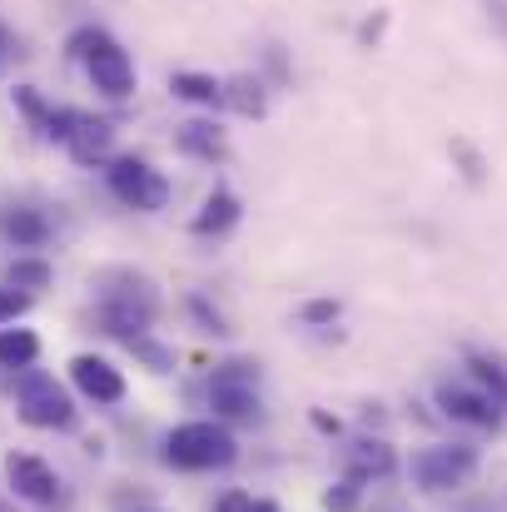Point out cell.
Wrapping results in <instances>:
<instances>
[{"instance_id": "6da1fadb", "label": "cell", "mask_w": 507, "mask_h": 512, "mask_svg": "<svg viewBox=\"0 0 507 512\" xmlns=\"http://www.w3.org/2000/svg\"><path fill=\"white\" fill-rule=\"evenodd\" d=\"M239 458V443L224 423L214 418H194L165 433V463L184 473H209V468H229Z\"/></svg>"}, {"instance_id": "7a4b0ae2", "label": "cell", "mask_w": 507, "mask_h": 512, "mask_svg": "<svg viewBox=\"0 0 507 512\" xmlns=\"http://www.w3.org/2000/svg\"><path fill=\"white\" fill-rule=\"evenodd\" d=\"M65 50H70L75 60L90 65V80H95L100 95H110V100L135 95V65H130V55H125L105 30H75Z\"/></svg>"}, {"instance_id": "3957f363", "label": "cell", "mask_w": 507, "mask_h": 512, "mask_svg": "<svg viewBox=\"0 0 507 512\" xmlns=\"http://www.w3.org/2000/svg\"><path fill=\"white\" fill-rule=\"evenodd\" d=\"M15 408H20V423H30V428H55V433H65V428H75V398L50 378V373H40V368H20V378H15Z\"/></svg>"}, {"instance_id": "277c9868", "label": "cell", "mask_w": 507, "mask_h": 512, "mask_svg": "<svg viewBox=\"0 0 507 512\" xmlns=\"http://www.w3.org/2000/svg\"><path fill=\"white\" fill-rule=\"evenodd\" d=\"M473 473H478V448H468V443H433V448H418L413 463H408V478L423 493L468 488Z\"/></svg>"}, {"instance_id": "5b68a950", "label": "cell", "mask_w": 507, "mask_h": 512, "mask_svg": "<svg viewBox=\"0 0 507 512\" xmlns=\"http://www.w3.org/2000/svg\"><path fill=\"white\" fill-rule=\"evenodd\" d=\"M209 408L229 423H259L264 403H259V368L254 363H219L209 378Z\"/></svg>"}, {"instance_id": "8992f818", "label": "cell", "mask_w": 507, "mask_h": 512, "mask_svg": "<svg viewBox=\"0 0 507 512\" xmlns=\"http://www.w3.org/2000/svg\"><path fill=\"white\" fill-rule=\"evenodd\" d=\"M110 189H115V199L125 204V209H140V214H155V209H165L169 204V179L150 160H135V155H120V160H110Z\"/></svg>"}, {"instance_id": "52a82bcc", "label": "cell", "mask_w": 507, "mask_h": 512, "mask_svg": "<svg viewBox=\"0 0 507 512\" xmlns=\"http://www.w3.org/2000/svg\"><path fill=\"white\" fill-rule=\"evenodd\" d=\"M5 483H10V493H15L20 503H30V508H55V503L65 498L55 468H50L45 458H35V453H5Z\"/></svg>"}, {"instance_id": "ba28073f", "label": "cell", "mask_w": 507, "mask_h": 512, "mask_svg": "<svg viewBox=\"0 0 507 512\" xmlns=\"http://www.w3.org/2000/svg\"><path fill=\"white\" fill-rule=\"evenodd\" d=\"M438 408H443V418H453V423H463V428H483V433L503 423V408H498L478 383H458V378L438 383Z\"/></svg>"}, {"instance_id": "9c48e42d", "label": "cell", "mask_w": 507, "mask_h": 512, "mask_svg": "<svg viewBox=\"0 0 507 512\" xmlns=\"http://www.w3.org/2000/svg\"><path fill=\"white\" fill-rule=\"evenodd\" d=\"M70 383L90 398V403H120L125 398V378L110 358H95V353H75L70 358Z\"/></svg>"}, {"instance_id": "30bf717a", "label": "cell", "mask_w": 507, "mask_h": 512, "mask_svg": "<svg viewBox=\"0 0 507 512\" xmlns=\"http://www.w3.org/2000/svg\"><path fill=\"white\" fill-rule=\"evenodd\" d=\"M398 473V453L383 443V438H353L343 448V478L348 483H373V478H393Z\"/></svg>"}, {"instance_id": "8fae6325", "label": "cell", "mask_w": 507, "mask_h": 512, "mask_svg": "<svg viewBox=\"0 0 507 512\" xmlns=\"http://www.w3.org/2000/svg\"><path fill=\"white\" fill-rule=\"evenodd\" d=\"M65 150L75 155V165H100V160H110V150H115V125L100 120V115H80V110H75V125H70Z\"/></svg>"}, {"instance_id": "7c38bea8", "label": "cell", "mask_w": 507, "mask_h": 512, "mask_svg": "<svg viewBox=\"0 0 507 512\" xmlns=\"http://www.w3.org/2000/svg\"><path fill=\"white\" fill-rule=\"evenodd\" d=\"M155 309H140V304H115V299H100V309H95V324L110 334V339H120L125 348L135 339H145L150 329H155Z\"/></svg>"}, {"instance_id": "4fadbf2b", "label": "cell", "mask_w": 507, "mask_h": 512, "mask_svg": "<svg viewBox=\"0 0 507 512\" xmlns=\"http://www.w3.org/2000/svg\"><path fill=\"white\" fill-rule=\"evenodd\" d=\"M95 289H100V299L140 304V309H155V314H160V294H155V284H150L145 274H135V269H100V274H95Z\"/></svg>"}, {"instance_id": "5bb4252c", "label": "cell", "mask_w": 507, "mask_h": 512, "mask_svg": "<svg viewBox=\"0 0 507 512\" xmlns=\"http://www.w3.org/2000/svg\"><path fill=\"white\" fill-rule=\"evenodd\" d=\"M174 145H179L184 155L204 160V165H219V160H229V145H224L219 125H209V120H184V125L174 130Z\"/></svg>"}, {"instance_id": "9a60e30c", "label": "cell", "mask_w": 507, "mask_h": 512, "mask_svg": "<svg viewBox=\"0 0 507 512\" xmlns=\"http://www.w3.org/2000/svg\"><path fill=\"white\" fill-rule=\"evenodd\" d=\"M0 234L15 244V249H40L50 239V219L40 209H5L0 214Z\"/></svg>"}, {"instance_id": "2e32d148", "label": "cell", "mask_w": 507, "mask_h": 512, "mask_svg": "<svg viewBox=\"0 0 507 512\" xmlns=\"http://www.w3.org/2000/svg\"><path fill=\"white\" fill-rule=\"evenodd\" d=\"M239 224V199L229 194V189H214L209 199H204V209L194 214V234L199 239H209V234H229Z\"/></svg>"}, {"instance_id": "e0dca14e", "label": "cell", "mask_w": 507, "mask_h": 512, "mask_svg": "<svg viewBox=\"0 0 507 512\" xmlns=\"http://www.w3.org/2000/svg\"><path fill=\"white\" fill-rule=\"evenodd\" d=\"M224 105H229L234 115H244V120H259V115L269 110L264 80H254V75H234V80H224Z\"/></svg>"}, {"instance_id": "ac0fdd59", "label": "cell", "mask_w": 507, "mask_h": 512, "mask_svg": "<svg viewBox=\"0 0 507 512\" xmlns=\"http://www.w3.org/2000/svg\"><path fill=\"white\" fill-rule=\"evenodd\" d=\"M468 378H473L498 408H507V363H498L493 353H468Z\"/></svg>"}, {"instance_id": "d6986e66", "label": "cell", "mask_w": 507, "mask_h": 512, "mask_svg": "<svg viewBox=\"0 0 507 512\" xmlns=\"http://www.w3.org/2000/svg\"><path fill=\"white\" fill-rule=\"evenodd\" d=\"M169 90H174L179 100H189V105H224V80L199 75V70H179V75L169 80Z\"/></svg>"}, {"instance_id": "ffe728a7", "label": "cell", "mask_w": 507, "mask_h": 512, "mask_svg": "<svg viewBox=\"0 0 507 512\" xmlns=\"http://www.w3.org/2000/svg\"><path fill=\"white\" fill-rule=\"evenodd\" d=\"M40 358V339L30 329H5L0 334V368H30Z\"/></svg>"}, {"instance_id": "44dd1931", "label": "cell", "mask_w": 507, "mask_h": 512, "mask_svg": "<svg viewBox=\"0 0 507 512\" xmlns=\"http://www.w3.org/2000/svg\"><path fill=\"white\" fill-rule=\"evenodd\" d=\"M50 264L45 259H15L10 269H5V289H15V294H35V289H50Z\"/></svg>"}, {"instance_id": "7402d4cb", "label": "cell", "mask_w": 507, "mask_h": 512, "mask_svg": "<svg viewBox=\"0 0 507 512\" xmlns=\"http://www.w3.org/2000/svg\"><path fill=\"white\" fill-rule=\"evenodd\" d=\"M130 353H135L140 363H150L155 373H169V368H174V348H165V343H155L150 334H145V339H135V343H130Z\"/></svg>"}, {"instance_id": "603a6c76", "label": "cell", "mask_w": 507, "mask_h": 512, "mask_svg": "<svg viewBox=\"0 0 507 512\" xmlns=\"http://www.w3.org/2000/svg\"><path fill=\"white\" fill-rule=\"evenodd\" d=\"M358 503H363V488L348 483V478H338L334 488L324 493V512H358Z\"/></svg>"}, {"instance_id": "cb8c5ba5", "label": "cell", "mask_w": 507, "mask_h": 512, "mask_svg": "<svg viewBox=\"0 0 507 512\" xmlns=\"http://www.w3.org/2000/svg\"><path fill=\"white\" fill-rule=\"evenodd\" d=\"M453 160L463 165V179H468V184H483V179H488V165H483V155H478V150H473L468 140H453Z\"/></svg>"}, {"instance_id": "d4e9b609", "label": "cell", "mask_w": 507, "mask_h": 512, "mask_svg": "<svg viewBox=\"0 0 507 512\" xmlns=\"http://www.w3.org/2000/svg\"><path fill=\"white\" fill-rule=\"evenodd\" d=\"M15 105H20V110H25V115L40 125V135H45V125H50V115H55V110H50V105H45L30 85H20V90H15Z\"/></svg>"}, {"instance_id": "484cf974", "label": "cell", "mask_w": 507, "mask_h": 512, "mask_svg": "<svg viewBox=\"0 0 507 512\" xmlns=\"http://www.w3.org/2000/svg\"><path fill=\"white\" fill-rule=\"evenodd\" d=\"M338 314H343V309H338V299H314V304H304V309H299V319H304V324H314V329H319V324H334Z\"/></svg>"}, {"instance_id": "4316f807", "label": "cell", "mask_w": 507, "mask_h": 512, "mask_svg": "<svg viewBox=\"0 0 507 512\" xmlns=\"http://www.w3.org/2000/svg\"><path fill=\"white\" fill-rule=\"evenodd\" d=\"M189 314L199 319V329H204V334H229V329H224V319H219V314H214V309H209L199 294H189Z\"/></svg>"}, {"instance_id": "83f0119b", "label": "cell", "mask_w": 507, "mask_h": 512, "mask_svg": "<svg viewBox=\"0 0 507 512\" xmlns=\"http://www.w3.org/2000/svg\"><path fill=\"white\" fill-rule=\"evenodd\" d=\"M30 309V294H15V289H0V324H10V319H20Z\"/></svg>"}, {"instance_id": "f1b7e54d", "label": "cell", "mask_w": 507, "mask_h": 512, "mask_svg": "<svg viewBox=\"0 0 507 512\" xmlns=\"http://www.w3.org/2000/svg\"><path fill=\"white\" fill-rule=\"evenodd\" d=\"M214 512H254V498H249L244 488H229V493L214 503Z\"/></svg>"}, {"instance_id": "f546056e", "label": "cell", "mask_w": 507, "mask_h": 512, "mask_svg": "<svg viewBox=\"0 0 507 512\" xmlns=\"http://www.w3.org/2000/svg\"><path fill=\"white\" fill-rule=\"evenodd\" d=\"M15 55H20V50H15V35H10V30L0 25V70H5V65L15 60Z\"/></svg>"}, {"instance_id": "4dcf8cb0", "label": "cell", "mask_w": 507, "mask_h": 512, "mask_svg": "<svg viewBox=\"0 0 507 512\" xmlns=\"http://www.w3.org/2000/svg\"><path fill=\"white\" fill-rule=\"evenodd\" d=\"M483 5H488V15H493V25H498V30H503V35H507V0H483Z\"/></svg>"}, {"instance_id": "1f68e13d", "label": "cell", "mask_w": 507, "mask_h": 512, "mask_svg": "<svg viewBox=\"0 0 507 512\" xmlns=\"http://www.w3.org/2000/svg\"><path fill=\"white\" fill-rule=\"evenodd\" d=\"M314 428H319V433H329V438H338V418H329L324 408H314Z\"/></svg>"}, {"instance_id": "d6a6232c", "label": "cell", "mask_w": 507, "mask_h": 512, "mask_svg": "<svg viewBox=\"0 0 507 512\" xmlns=\"http://www.w3.org/2000/svg\"><path fill=\"white\" fill-rule=\"evenodd\" d=\"M254 512H279L274 503H254Z\"/></svg>"}, {"instance_id": "836d02e7", "label": "cell", "mask_w": 507, "mask_h": 512, "mask_svg": "<svg viewBox=\"0 0 507 512\" xmlns=\"http://www.w3.org/2000/svg\"><path fill=\"white\" fill-rule=\"evenodd\" d=\"M140 512H160V508H140Z\"/></svg>"}, {"instance_id": "e575fe53", "label": "cell", "mask_w": 507, "mask_h": 512, "mask_svg": "<svg viewBox=\"0 0 507 512\" xmlns=\"http://www.w3.org/2000/svg\"><path fill=\"white\" fill-rule=\"evenodd\" d=\"M383 512H393V508H383Z\"/></svg>"}]
</instances>
